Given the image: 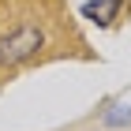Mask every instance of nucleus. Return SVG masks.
Returning a JSON list of instances; mask_svg holds the SVG:
<instances>
[{
  "instance_id": "obj_1",
  "label": "nucleus",
  "mask_w": 131,
  "mask_h": 131,
  "mask_svg": "<svg viewBox=\"0 0 131 131\" xmlns=\"http://www.w3.org/2000/svg\"><path fill=\"white\" fill-rule=\"evenodd\" d=\"M45 45V26L41 19H15L8 30H0V68H15V64L30 60L34 52Z\"/></svg>"
},
{
  "instance_id": "obj_2",
  "label": "nucleus",
  "mask_w": 131,
  "mask_h": 131,
  "mask_svg": "<svg viewBox=\"0 0 131 131\" xmlns=\"http://www.w3.org/2000/svg\"><path fill=\"white\" fill-rule=\"evenodd\" d=\"M120 4H124V0H94V4H86V8H82V15H86L90 23H97V26H109V23L116 19Z\"/></svg>"
},
{
  "instance_id": "obj_3",
  "label": "nucleus",
  "mask_w": 131,
  "mask_h": 131,
  "mask_svg": "<svg viewBox=\"0 0 131 131\" xmlns=\"http://www.w3.org/2000/svg\"><path fill=\"white\" fill-rule=\"evenodd\" d=\"M127 15H131V0H127Z\"/></svg>"
}]
</instances>
